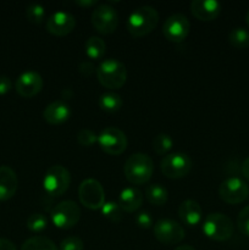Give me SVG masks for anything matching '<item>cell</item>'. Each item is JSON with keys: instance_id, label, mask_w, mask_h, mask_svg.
Here are the masks:
<instances>
[{"instance_id": "1", "label": "cell", "mask_w": 249, "mask_h": 250, "mask_svg": "<svg viewBox=\"0 0 249 250\" xmlns=\"http://www.w3.org/2000/svg\"><path fill=\"white\" fill-rule=\"evenodd\" d=\"M159 22L158 10L150 5L136 7L127 19V29L134 37H143L150 33Z\"/></svg>"}, {"instance_id": "2", "label": "cell", "mask_w": 249, "mask_h": 250, "mask_svg": "<svg viewBox=\"0 0 249 250\" xmlns=\"http://www.w3.org/2000/svg\"><path fill=\"white\" fill-rule=\"evenodd\" d=\"M154 172L153 159L144 153H136L128 156L124 165V173L127 181L133 185H144Z\"/></svg>"}, {"instance_id": "3", "label": "cell", "mask_w": 249, "mask_h": 250, "mask_svg": "<svg viewBox=\"0 0 249 250\" xmlns=\"http://www.w3.org/2000/svg\"><path fill=\"white\" fill-rule=\"evenodd\" d=\"M97 77L105 88L117 89L126 82L127 68L124 63L117 59H105L97 67Z\"/></svg>"}, {"instance_id": "4", "label": "cell", "mask_w": 249, "mask_h": 250, "mask_svg": "<svg viewBox=\"0 0 249 250\" xmlns=\"http://www.w3.org/2000/svg\"><path fill=\"white\" fill-rule=\"evenodd\" d=\"M203 232L212 241L225 242L233 236L234 225L227 215L222 212H211L204 219Z\"/></svg>"}, {"instance_id": "5", "label": "cell", "mask_w": 249, "mask_h": 250, "mask_svg": "<svg viewBox=\"0 0 249 250\" xmlns=\"http://www.w3.org/2000/svg\"><path fill=\"white\" fill-rule=\"evenodd\" d=\"M71 183L70 171L62 165H53L46 170L43 187L49 195L60 197L68 189Z\"/></svg>"}, {"instance_id": "6", "label": "cell", "mask_w": 249, "mask_h": 250, "mask_svg": "<svg viewBox=\"0 0 249 250\" xmlns=\"http://www.w3.org/2000/svg\"><path fill=\"white\" fill-rule=\"evenodd\" d=\"M50 217L53 224L59 229H72L80 221L81 209L73 200H62L51 209Z\"/></svg>"}, {"instance_id": "7", "label": "cell", "mask_w": 249, "mask_h": 250, "mask_svg": "<svg viewBox=\"0 0 249 250\" xmlns=\"http://www.w3.org/2000/svg\"><path fill=\"white\" fill-rule=\"evenodd\" d=\"M78 198L81 204L88 209H102L105 203L104 188L95 178H85L78 187Z\"/></svg>"}, {"instance_id": "8", "label": "cell", "mask_w": 249, "mask_h": 250, "mask_svg": "<svg viewBox=\"0 0 249 250\" xmlns=\"http://www.w3.org/2000/svg\"><path fill=\"white\" fill-rule=\"evenodd\" d=\"M192 159L185 153L166 154L160 161L161 172L168 178L185 177L192 170Z\"/></svg>"}, {"instance_id": "9", "label": "cell", "mask_w": 249, "mask_h": 250, "mask_svg": "<svg viewBox=\"0 0 249 250\" xmlns=\"http://www.w3.org/2000/svg\"><path fill=\"white\" fill-rule=\"evenodd\" d=\"M92 24L98 32L103 34H110L117 28L119 14L117 10L110 4H100L93 10Z\"/></svg>"}, {"instance_id": "10", "label": "cell", "mask_w": 249, "mask_h": 250, "mask_svg": "<svg viewBox=\"0 0 249 250\" xmlns=\"http://www.w3.org/2000/svg\"><path fill=\"white\" fill-rule=\"evenodd\" d=\"M219 195L227 204H239L249 197V187L239 177H228L221 182Z\"/></svg>"}, {"instance_id": "11", "label": "cell", "mask_w": 249, "mask_h": 250, "mask_svg": "<svg viewBox=\"0 0 249 250\" xmlns=\"http://www.w3.org/2000/svg\"><path fill=\"white\" fill-rule=\"evenodd\" d=\"M98 143L109 155H120L127 148V137L117 127H106L98 136Z\"/></svg>"}, {"instance_id": "12", "label": "cell", "mask_w": 249, "mask_h": 250, "mask_svg": "<svg viewBox=\"0 0 249 250\" xmlns=\"http://www.w3.org/2000/svg\"><path fill=\"white\" fill-rule=\"evenodd\" d=\"M190 31V22L182 12H175L165 20L163 26V33L166 39L173 43H181L187 38Z\"/></svg>"}, {"instance_id": "13", "label": "cell", "mask_w": 249, "mask_h": 250, "mask_svg": "<svg viewBox=\"0 0 249 250\" xmlns=\"http://www.w3.org/2000/svg\"><path fill=\"white\" fill-rule=\"evenodd\" d=\"M154 236L166 246L177 244L185 238V229L175 220L160 219L154 225Z\"/></svg>"}, {"instance_id": "14", "label": "cell", "mask_w": 249, "mask_h": 250, "mask_svg": "<svg viewBox=\"0 0 249 250\" xmlns=\"http://www.w3.org/2000/svg\"><path fill=\"white\" fill-rule=\"evenodd\" d=\"M43 77L37 71H24L17 77L15 89L21 97L32 98L38 94L43 88Z\"/></svg>"}, {"instance_id": "15", "label": "cell", "mask_w": 249, "mask_h": 250, "mask_svg": "<svg viewBox=\"0 0 249 250\" xmlns=\"http://www.w3.org/2000/svg\"><path fill=\"white\" fill-rule=\"evenodd\" d=\"M76 26V17L71 12L58 10L53 12L46 20V29L58 37L71 33Z\"/></svg>"}, {"instance_id": "16", "label": "cell", "mask_w": 249, "mask_h": 250, "mask_svg": "<svg viewBox=\"0 0 249 250\" xmlns=\"http://www.w3.org/2000/svg\"><path fill=\"white\" fill-rule=\"evenodd\" d=\"M189 6L192 14L202 21H212L221 11V4L217 0H193Z\"/></svg>"}, {"instance_id": "17", "label": "cell", "mask_w": 249, "mask_h": 250, "mask_svg": "<svg viewBox=\"0 0 249 250\" xmlns=\"http://www.w3.org/2000/svg\"><path fill=\"white\" fill-rule=\"evenodd\" d=\"M71 116V107L65 100H54L46 105L43 111V117L51 125H60L67 121Z\"/></svg>"}, {"instance_id": "18", "label": "cell", "mask_w": 249, "mask_h": 250, "mask_svg": "<svg viewBox=\"0 0 249 250\" xmlns=\"http://www.w3.org/2000/svg\"><path fill=\"white\" fill-rule=\"evenodd\" d=\"M19 186L16 172L10 166H0V200H7L15 195Z\"/></svg>"}, {"instance_id": "19", "label": "cell", "mask_w": 249, "mask_h": 250, "mask_svg": "<svg viewBox=\"0 0 249 250\" xmlns=\"http://www.w3.org/2000/svg\"><path fill=\"white\" fill-rule=\"evenodd\" d=\"M178 216L183 224L195 226L202 221L203 210L199 203L193 199H186L178 207Z\"/></svg>"}, {"instance_id": "20", "label": "cell", "mask_w": 249, "mask_h": 250, "mask_svg": "<svg viewBox=\"0 0 249 250\" xmlns=\"http://www.w3.org/2000/svg\"><path fill=\"white\" fill-rule=\"evenodd\" d=\"M143 203V194L139 189L134 187L124 188L120 192L119 204L124 211L133 212L141 208Z\"/></svg>"}, {"instance_id": "21", "label": "cell", "mask_w": 249, "mask_h": 250, "mask_svg": "<svg viewBox=\"0 0 249 250\" xmlns=\"http://www.w3.org/2000/svg\"><path fill=\"white\" fill-rule=\"evenodd\" d=\"M100 109L106 112H116L122 107V98L121 95L115 92H106L103 93L98 100Z\"/></svg>"}, {"instance_id": "22", "label": "cell", "mask_w": 249, "mask_h": 250, "mask_svg": "<svg viewBox=\"0 0 249 250\" xmlns=\"http://www.w3.org/2000/svg\"><path fill=\"white\" fill-rule=\"evenodd\" d=\"M21 250H59V247L48 237L34 236L23 242Z\"/></svg>"}, {"instance_id": "23", "label": "cell", "mask_w": 249, "mask_h": 250, "mask_svg": "<svg viewBox=\"0 0 249 250\" xmlns=\"http://www.w3.org/2000/svg\"><path fill=\"white\" fill-rule=\"evenodd\" d=\"M145 198L149 203L154 205H164L168 199V193L164 186L159 183L146 186L145 188Z\"/></svg>"}, {"instance_id": "24", "label": "cell", "mask_w": 249, "mask_h": 250, "mask_svg": "<svg viewBox=\"0 0 249 250\" xmlns=\"http://www.w3.org/2000/svg\"><path fill=\"white\" fill-rule=\"evenodd\" d=\"M84 50L88 58L90 59H100L105 54L106 50V44H105L104 39H102L98 36H92L85 41Z\"/></svg>"}, {"instance_id": "25", "label": "cell", "mask_w": 249, "mask_h": 250, "mask_svg": "<svg viewBox=\"0 0 249 250\" xmlns=\"http://www.w3.org/2000/svg\"><path fill=\"white\" fill-rule=\"evenodd\" d=\"M228 41L234 48L246 49L249 46V31L243 27H236L228 33Z\"/></svg>"}, {"instance_id": "26", "label": "cell", "mask_w": 249, "mask_h": 250, "mask_svg": "<svg viewBox=\"0 0 249 250\" xmlns=\"http://www.w3.org/2000/svg\"><path fill=\"white\" fill-rule=\"evenodd\" d=\"M173 146V139L167 133H159L153 139V150L159 155H166Z\"/></svg>"}, {"instance_id": "27", "label": "cell", "mask_w": 249, "mask_h": 250, "mask_svg": "<svg viewBox=\"0 0 249 250\" xmlns=\"http://www.w3.org/2000/svg\"><path fill=\"white\" fill-rule=\"evenodd\" d=\"M26 17L34 24H41L45 19V9L39 2H31L26 7Z\"/></svg>"}, {"instance_id": "28", "label": "cell", "mask_w": 249, "mask_h": 250, "mask_svg": "<svg viewBox=\"0 0 249 250\" xmlns=\"http://www.w3.org/2000/svg\"><path fill=\"white\" fill-rule=\"evenodd\" d=\"M100 210H102V214L112 222H119L122 219V211L124 210L121 209L119 203L105 202Z\"/></svg>"}, {"instance_id": "29", "label": "cell", "mask_w": 249, "mask_h": 250, "mask_svg": "<svg viewBox=\"0 0 249 250\" xmlns=\"http://www.w3.org/2000/svg\"><path fill=\"white\" fill-rule=\"evenodd\" d=\"M26 225L29 231L38 233V232H43L48 227V219L45 217V215L36 212L27 219Z\"/></svg>"}, {"instance_id": "30", "label": "cell", "mask_w": 249, "mask_h": 250, "mask_svg": "<svg viewBox=\"0 0 249 250\" xmlns=\"http://www.w3.org/2000/svg\"><path fill=\"white\" fill-rule=\"evenodd\" d=\"M98 141V136L89 128H82L77 133V142L82 146H90Z\"/></svg>"}, {"instance_id": "31", "label": "cell", "mask_w": 249, "mask_h": 250, "mask_svg": "<svg viewBox=\"0 0 249 250\" xmlns=\"http://www.w3.org/2000/svg\"><path fill=\"white\" fill-rule=\"evenodd\" d=\"M237 226H238L239 231H241L244 236L249 237V205L244 207L243 209L239 211L238 219H237Z\"/></svg>"}, {"instance_id": "32", "label": "cell", "mask_w": 249, "mask_h": 250, "mask_svg": "<svg viewBox=\"0 0 249 250\" xmlns=\"http://www.w3.org/2000/svg\"><path fill=\"white\" fill-rule=\"evenodd\" d=\"M83 248H84V244L82 239L71 236L61 241L59 250H83Z\"/></svg>"}, {"instance_id": "33", "label": "cell", "mask_w": 249, "mask_h": 250, "mask_svg": "<svg viewBox=\"0 0 249 250\" xmlns=\"http://www.w3.org/2000/svg\"><path fill=\"white\" fill-rule=\"evenodd\" d=\"M136 222L141 229H150L153 226V219L148 211H141L136 215Z\"/></svg>"}, {"instance_id": "34", "label": "cell", "mask_w": 249, "mask_h": 250, "mask_svg": "<svg viewBox=\"0 0 249 250\" xmlns=\"http://www.w3.org/2000/svg\"><path fill=\"white\" fill-rule=\"evenodd\" d=\"M78 71H80V73L82 76H85V77H89L92 73H94L95 71V67L94 65H93L90 61H82V62L78 65Z\"/></svg>"}, {"instance_id": "35", "label": "cell", "mask_w": 249, "mask_h": 250, "mask_svg": "<svg viewBox=\"0 0 249 250\" xmlns=\"http://www.w3.org/2000/svg\"><path fill=\"white\" fill-rule=\"evenodd\" d=\"M12 88V82L7 76L0 75V94H6Z\"/></svg>"}, {"instance_id": "36", "label": "cell", "mask_w": 249, "mask_h": 250, "mask_svg": "<svg viewBox=\"0 0 249 250\" xmlns=\"http://www.w3.org/2000/svg\"><path fill=\"white\" fill-rule=\"evenodd\" d=\"M0 250H16V247L9 239L0 238Z\"/></svg>"}, {"instance_id": "37", "label": "cell", "mask_w": 249, "mask_h": 250, "mask_svg": "<svg viewBox=\"0 0 249 250\" xmlns=\"http://www.w3.org/2000/svg\"><path fill=\"white\" fill-rule=\"evenodd\" d=\"M242 175L246 180L249 181V156H247L242 164Z\"/></svg>"}, {"instance_id": "38", "label": "cell", "mask_w": 249, "mask_h": 250, "mask_svg": "<svg viewBox=\"0 0 249 250\" xmlns=\"http://www.w3.org/2000/svg\"><path fill=\"white\" fill-rule=\"evenodd\" d=\"M75 2L83 7H90L93 5H97V0H76Z\"/></svg>"}, {"instance_id": "39", "label": "cell", "mask_w": 249, "mask_h": 250, "mask_svg": "<svg viewBox=\"0 0 249 250\" xmlns=\"http://www.w3.org/2000/svg\"><path fill=\"white\" fill-rule=\"evenodd\" d=\"M175 250H195V248L192 246H188V244H183V246H178Z\"/></svg>"}, {"instance_id": "40", "label": "cell", "mask_w": 249, "mask_h": 250, "mask_svg": "<svg viewBox=\"0 0 249 250\" xmlns=\"http://www.w3.org/2000/svg\"><path fill=\"white\" fill-rule=\"evenodd\" d=\"M246 22H247V24H248V27H249V10L247 11V15H246Z\"/></svg>"}]
</instances>
